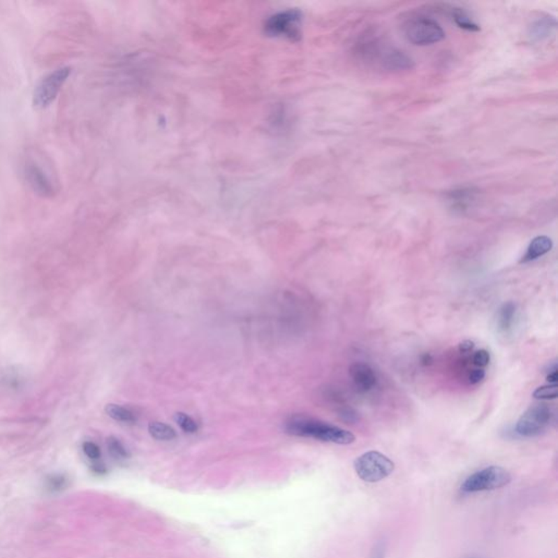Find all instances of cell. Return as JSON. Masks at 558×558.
<instances>
[{"label":"cell","mask_w":558,"mask_h":558,"mask_svg":"<svg viewBox=\"0 0 558 558\" xmlns=\"http://www.w3.org/2000/svg\"><path fill=\"white\" fill-rule=\"evenodd\" d=\"M355 55L365 65L386 71H402L413 67L409 56L372 35H367L357 43Z\"/></svg>","instance_id":"6da1fadb"},{"label":"cell","mask_w":558,"mask_h":558,"mask_svg":"<svg viewBox=\"0 0 558 558\" xmlns=\"http://www.w3.org/2000/svg\"><path fill=\"white\" fill-rule=\"evenodd\" d=\"M286 431L295 436L308 437L338 445L353 444L355 441L351 432L312 418H291L286 425Z\"/></svg>","instance_id":"7a4b0ae2"},{"label":"cell","mask_w":558,"mask_h":558,"mask_svg":"<svg viewBox=\"0 0 558 558\" xmlns=\"http://www.w3.org/2000/svg\"><path fill=\"white\" fill-rule=\"evenodd\" d=\"M402 31L407 40L417 46L436 44L445 38L442 27L425 15L410 17L404 21Z\"/></svg>","instance_id":"3957f363"},{"label":"cell","mask_w":558,"mask_h":558,"mask_svg":"<svg viewBox=\"0 0 558 558\" xmlns=\"http://www.w3.org/2000/svg\"><path fill=\"white\" fill-rule=\"evenodd\" d=\"M353 467L360 479L367 483H376L386 479L395 469L394 462L376 450H371L358 457Z\"/></svg>","instance_id":"277c9868"},{"label":"cell","mask_w":558,"mask_h":558,"mask_svg":"<svg viewBox=\"0 0 558 558\" xmlns=\"http://www.w3.org/2000/svg\"><path fill=\"white\" fill-rule=\"evenodd\" d=\"M511 481V473L506 469L499 466H491L468 476L460 489L464 493L493 491L506 487Z\"/></svg>","instance_id":"5b68a950"},{"label":"cell","mask_w":558,"mask_h":558,"mask_svg":"<svg viewBox=\"0 0 558 558\" xmlns=\"http://www.w3.org/2000/svg\"><path fill=\"white\" fill-rule=\"evenodd\" d=\"M553 418V411L548 404H534L521 416L515 427V432L521 437L538 436L550 427Z\"/></svg>","instance_id":"8992f818"},{"label":"cell","mask_w":558,"mask_h":558,"mask_svg":"<svg viewBox=\"0 0 558 558\" xmlns=\"http://www.w3.org/2000/svg\"><path fill=\"white\" fill-rule=\"evenodd\" d=\"M70 73H71L70 68L61 67L43 78L41 82L35 87L33 95L34 106L40 110L50 106L55 101L60 89L69 78Z\"/></svg>","instance_id":"52a82bcc"},{"label":"cell","mask_w":558,"mask_h":558,"mask_svg":"<svg viewBox=\"0 0 558 558\" xmlns=\"http://www.w3.org/2000/svg\"><path fill=\"white\" fill-rule=\"evenodd\" d=\"M301 13L299 11H288L274 15L267 23L270 33L276 36H286L291 40H297L301 35Z\"/></svg>","instance_id":"ba28073f"},{"label":"cell","mask_w":558,"mask_h":558,"mask_svg":"<svg viewBox=\"0 0 558 558\" xmlns=\"http://www.w3.org/2000/svg\"><path fill=\"white\" fill-rule=\"evenodd\" d=\"M23 174L25 180L35 193L40 194L41 196H52L55 192V184L52 182L50 175L45 172V169H43L36 161H28L24 165Z\"/></svg>","instance_id":"9c48e42d"},{"label":"cell","mask_w":558,"mask_h":558,"mask_svg":"<svg viewBox=\"0 0 558 558\" xmlns=\"http://www.w3.org/2000/svg\"><path fill=\"white\" fill-rule=\"evenodd\" d=\"M479 198V190L472 186H462L449 191L446 194V200L450 209L458 213L469 211Z\"/></svg>","instance_id":"30bf717a"},{"label":"cell","mask_w":558,"mask_h":558,"mask_svg":"<svg viewBox=\"0 0 558 558\" xmlns=\"http://www.w3.org/2000/svg\"><path fill=\"white\" fill-rule=\"evenodd\" d=\"M349 373L353 384L359 392H371L377 385L376 373L367 363H355L350 367Z\"/></svg>","instance_id":"8fae6325"},{"label":"cell","mask_w":558,"mask_h":558,"mask_svg":"<svg viewBox=\"0 0 558 558\" xmlns=\"http://www.w3.org/2000/svg\"><path fill=\"white\" fill-rule=\"evenodd\" d=\"M553 248V241L548 236H538L531 241L527 252L520 260V263H529L536 258L545 256Z\"/></svg>","instance_id":"7c38bea8"},{"label":"cell","mask_w":558,"mask_h":558,"mask_svg":"<svg viewBox=\"0 0 558 558\" xmlns=\"http://www.w3.org/2000/svg\"><path fill=\"white\" fill-rule=\"evenodd\" d=\"M516 305L513 302L504 303L497 312V326L501 332H508L513 330L516 318Z\"/></svg>","instance_id":"4fadbf2b"},{"label":"cell","mask_w":558,"mask_h":558,"mask_svg":"<svg viewBox=\"0 0 558 558\" xmlns=\"http://www.w3.org/2000/svg\"><path fill=\"white\" fill-rule=\"evenodd\" d=\"M450 15H452L453 20L458 25L459 28L469 31V32H478V31H480L479 25L476 24L470 17V15L466 11L462 10V8H452Z\"/></svg>","instance_id":"5bb4252c"},{"label":"cell","mask_w":558,"mask_h":558,"mask_svg":"<svg viewBox=\"0 0 558 558\" xmlns=\"http://www.w3.org/2000/svg\"><path fill=\"white\" fill-rule=\"evenodd\" d=\"M105 411L112 419L122 422V423H134L137 421V418L134 416L133 412L130 411L127 408L122 407L119 404H107Z\"/></svg>","instance_id":"9a60e30c"},{"label":"cell","mask_w":558,"mask_h":558,"mask_svg":"<svg viewBox=\"0 0 558 558\" xmlns=\"http://www.w3.org/2000/svg\"><path fill=\"white\" fill-rule=\"evenodd\" d=\"M149 432L153 439L159 441H172L176 439L177 433L170 425H165L161 422H151L149 425Z\"/></svg>","instance_id":"2e32d148"},{"label":"cell","mask_w":558,"mask_h":558,"mask_svg":"<svg viewBox=\"0 0 558 558\" xmlns=\"http://www.w3.org/2000/svg\"><path fill=\"white\" fill-rule=\"evenodd\" d=\"M45 487H46V490L50 493H60V492L65 491L69 487V479L65 474H50L46 478Z\"/></svg>","instance_id":"e0dca14e"},{"label":"cell","mask_w":558,"mask_h":558,"mask_svg":"<svg viewBox=\"0 0 558 558\" xmlns=\"http://www.w3.org/2000/svg\"><path fill=\"white\" fill-rule=\"evenodd\" d=\"M107 448H108L110 454L117 460H124V459L129 458L130 454L128 449L116 437L112 436L107 439Z\"/></svg>","instance_id":"ac0fdd59"},{"label":"cell","mask_w":558,"mask_h":558,"mask_svg":"<svg viewBox=\"0 0 558 558\" xmlns=\"http://www.w3.org/2000/svg\"><path fill=\"white\" fill-rule=\"evenodd\" d=\"M175 420H176L179 427H182V431L189 433V434H193V433L198 431V425H196V422L194 421L191 417H189L188 415L184 413V412H178V413H176Z\"/></svg>","instance_id":"d6986e66"},{"label":"cell","mask_w":558,"mask_h":558,"mask_svg":"<svg viewBox=\"0 0 558 558\" xmlns=\"http://www.w3.org/2000/svg\"><path fill=\"white\" fill-rule=\"evenodd\" d=\"M557 384H550L536 388L534 392V397L536 398V399L540 400L556 399V398H557Z\"/></svg>","instance_id":"ffe728a7"},{"label":"cell","mask_w":558,"mask_h":558,"mask_svg":"<svg viewBox=\"0 0 558 558\" xmlns=\"http://www.w3.org/2000/svg\"><path fill=\"white\" fill-rule=\"evenodd\" d=\"M551 19L548 20V19H544V20L538 21V22L534 24V27H532V32H534V36H538V38H543V36H546L548 33H551L552 27L551 24Z\"/></svg>","instance_id":"44dd1931"},{"label":"cell","mask_w":558,"mask_h":558,"mask_svg":"<svg viewBox=\"0 0 558 558\" xmlns=\"http://www.w3.org/2000/svg\"><path fill=\"white\" fill-rule=\"evenodd\" d=\"M82 449L85 456L91 459V460H93V462H98L101 456H102L100 447L97 446L95 443L85 442L82 445Z\"/></svg>","instance_id":"7402d4cb"},{"label":"cell","mask_w":558,"mask_h":558,"mask_svg":"<svg viewBox=\"0 0 558 558\" xmlns=\"http://www.w3.org/2000/svg\"><path fill=\"white\" fill-rule=\"evenodd\" d=\"M490 360H491V357H490L489 351H487L485 349L479 350V351H476V353H474L473 362L476 367H487V365H489Z\"/></svg>","instance_id":"603a6c76"},{"label":"cell","mask_w":558,"mask_h":558,"mask_svg":"<svg viewBox=\"0 0 558 558\" xmlns=\"http://www.w3.org/2000/svg\"><path fill=\"white\" fill-rule=\"evenodd\" d=\"M385 556H386V542L384 540H380L373 546L370 558H385Z\"/></svg>","instance_id":"cb8c5ba5"},{"label":"cell","mask_w":558,"mask_h":558,"mask_svg":"<svg viewBox=\"0 0 558 558\" xmlns=\"http://www.w3.org/2000/svg\"><path fill=\"white\" fill-rule=\"evenodd\" d=\"M484 377H485V371L483 369H476L470 373L469 382L473 385L479 384L484 380Z\"/></svg>","instance_id":"d4e9b609"},{"label":"cell","mask_w":558,"mask_h":558,"mask_svg":"<svg viewBox=\"0 0 558 558\" xmlns=\"http://www.w3.org/2000/svg\"><path fill=\"white\" fill-rule=\"evenodd\" d=\"M459 351L460 353H469L474 348V343L471 340H464L462 343L459 344Z\"/></svg>","instance_id":"484cf974"},{"label":"cell","mask_w":558,"mask_h":558,"mask_svg":"<svg viewBox=\"0 0 558 558\" xmlns=\"http://www.w3.org/2000/svg\"><path fill=\"white\" fill-rule=\"evenodd\" d=\"M546 379H548V382L553 383V384H556V383H557L558 372L557 367H556V365H554L553 370L550 372V374L548 375Z\"/></svg>","instance_id":"4316f807"},{"label":"cell","mask_w":558,"mask_h":558,"mask_svg":"<svg viewBox=\"0 0 558 558\" xmlns=\"http://www.w3.org/2000/svg\"><path fill=\"white\" fill-rule=\"evenodd\" d=\"M93 471L96 472V473L103 474L106 472V468H105L104 464H101V462H95L92 467Z\"/></svg>","instance_id":"83f0119b"},{"label":"cell","mask_w":558,"mask_h":558,"mask_svg":"<svg viewBox=\"0 0 558 558\" xmlns=\"http://www.w3.org/2000/svg\"><path fill=\"white\" fill-rule=\"evenodd\" d=\"M421 362L425 365H429L433 362V359H432V357L429 355V353H425V355H422Z\"/></svg>","instance_id":"f1b7e54d"},{"label":"cell","mask_w":558,"mask_h":558,"mask_svg":"<svg viewBox=\"0 0 558 558\" xmlns=\"http://www.w3.org/2000/svg\"><path fill=\"white\" fill-rule=\"evenodd\" d=\"M464 558H484V557H482V556L479 555H468V556H464Z\"/></svg>","instance_id":"f546056e"}]
</instances>
